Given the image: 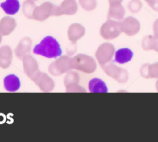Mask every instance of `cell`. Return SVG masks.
Segmentation results:
<instances>
[{"label":"cell","mask_w":158,"mask_h":142,"mask_svg":"<svg viewBox=\"0 0 158 142\" xmlns=\"http://www.w3.org/2000/svg\"><path fill=\"white\" fill-rule=\"evenodd\" d=\"M134 56V52L129 48H121L117 50L114 54V60L117 63L123 64L131 61Z\"/></svg>","instance_id":"cell-2"},{"label":"cell","mask_w":158,"mask_h":142,"mask_svg":"<svg viewBox=\"0 0 158 142\" xmlns=\"http://www.w3.org/2000/svg\"><path fill=\"white\" fill-rule=\"evenodd\" d=\"M13 19L5 17L0 22V31L3 35H7L13 29Z\"/></svg>","instance_id":"cell-7"},{"label":"cell","mask_w":158,"mask_h":142,"mask_svg":"<svg viewBox=\"0 0 158 142\" xmlns=\"http://www.w3.org/2000/svg\"><path fill=\"white\" fill-rule=\"evenodd\" d=\"M0 7L8 15H15L20 9L19 0H6L0 4Z\"/></svg>","instance_id":"cell-4"},{"label":"cell","mask_w":158,"mask_h":142,"mask_svg":"<svg viewBox=\"0 0 158 142\" xmlns=\"http://www.w3.org/2000/svg\"><path fill=\"white\" fill-rule=\"evenodd\" d=\"M1 31H0V42H1V39H2V36H1Z\"/></svg>","instance_id":"cell-8"},{"label":"cell","mask_w":158,"mask_h":142,"mask_svg":"<svg viewBox=\"0 0 158 142\" xmlns=\"http://www.w3.org/2000/svg\"><path fill=\"white\" fill-rule=\"evenodd\" d=\"M111 1H114V0H111ZM119 1H120V0H119Z\"/></svg>","instance_id":"cell-9"},{"label":"cell","mask_w":158,"mask_h":142,"mask_svg":"<svg viewBox=\"0 0 158 142\" xmlns=\"http://www.w3.org/2000/svg\"><path fill=\"white\" fill-rule=\"evenodd\" d=\"M11 60L10 50L6 46H3L0 49V66L3 68L7 67Z\"/></svg>","instance_id":"cell-6"},{"label":"cell","mask_w":158,"mask_h":142,"mask_svg":"<svg viewBox=\"0 0 158 142\" xmlns=\"http://www.w3.org/2000/svg\"><path fill=\"white\" fill-rule=\"evenodd\" d=\"M4 87L9 92H15L18 90L21 86L20 80L17 76L14 74L6 76L3 80Z\"/></svg>","instance_id":"cell-3"},{"label":"cell","mask_w":158,"mask_h":142,"mask_svg":"<svg viewBox=\"0 0 158 142\" xmlns=\"http://www.w3.org/2000/svg\"><path fill=\"white\" fill-rule=\"evenodd\" d=\"M89 90L91 93H107L108 88L103 80L99 78H94L89 82Z\"/></svg>","instance_id":"cell-5"},{"label":"cell","mask_w":158,"mask_h":142,"mask_svg":"<svg viewBox=\"0 0 158 142\" xmlns=\"http://www.w3.org/2000/svg\"><path fill=\"white\" fill-rule=\"evenodd\" d=\"M33 53L46 58L56 59L62 55V49L59 42L54 37L47 36L34 46Z\"/></svg>","instance_id":"cell-1"}]
</instances>
